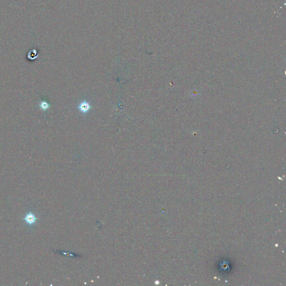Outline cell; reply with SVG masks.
<instances>
[{"instance_id": "cell-1", "label": "cell", "mask_w": 286, "mask_h": 286, "mask_svg": "<svg viewBox=\"0 0 286 286\" xmlns=\"http://www.w3.org/2000/svg\"><path fill=\"white\" fill-rule=\"evenodd\" d=\"M79 108H80V110L81 111L85 113V112H87L89 110V108H90V106H89V103L88 102L84 101V102H82L80 104Z\"/></svg>"}, {"instance_id": "cell-2", "label": "cell", "mask_w": 286, "mask_h": 286, "mask_svg": "<svg viewBox=\"0 0 286 286\" xmlns=\"http://www.w3.org/2000/svg\"><path fill=\"white\" fill-rule=\"evenodd\" d=\"M25 220L26 223H28L29 224H32L35 223V221H36V217L33 214L30 213V214H28V215H27L26 216Z\"/></svg>"}]
</instances>
